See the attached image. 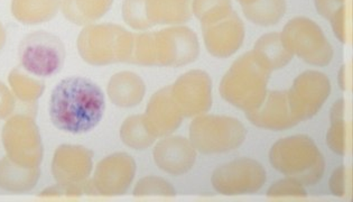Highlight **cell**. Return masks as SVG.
Instances as JSON below:
<instances>
[{
	"mask_svg": "<svg viewBox=\"0 0 353 202\" xmlns=\"http://www.w3.org/2000/svg\"><path fill=\"white\" fill-rule=\"evenodd\" d=\"M243 37V24L236 16L231 15L208 33V43L220 53L234 51Z\"/></svg>",
	"mask_w": 353,
	"mask_h": 202,
	"instance_id": "obj_4",
	"label": "cell"
},
{
	"mask_svg": "<svg viewBox=\"0 0 353 202\" xmlns=\"http://www.w3.org/2000/svg\"><path fill=\"white\" fill-rule=\"evenodd\" d=\"M284 0H256L245 7V15L254 23L261 25L274 24L284 14Z\"/></svg>",
	"mask_w": 353,
	"mask_h": 202,
	"instance_id": "obj_5",
	"label": "cell"
},
{
	"mask_svg": "<svg viewBox=\"0 0 353 202\" xmlns=\"http://www.w3.org/2000/svg\"><path fill=\"white\" fill-rule=\"evenodd\" d=\"M101 88L83 77L61 80L52 91L48 115L57 130L82 135L94 130L105 115Z\"/></svg>",
	"mask_w": 353,
	"mask_h": 202,
	"instance_id": "obj_1",
	"label": "cell"
},
{
	"mask_svg": "<svg viewBox=\"0 0 353 202\" xmlns=\"http://www.w3.org/2000/svg\"><path fill=\"white\" fill-rule=\"evenodd\" d=\"M19 58L26 72L39 78H48L55 76L63 68L65 48L55 34L37 30L21 39Z\"/></svg>",
	"mask_w": 353,
	"mask_h": 202,
	"instance_id": "obj_2",
	"label": "cell"
},
{
	"mask_svg": "<svg viewBox=\"0 0 353 202\" xmlns=\"http://www.w3.org/2000/svg\"><path fill=\"white\" fill-rule=\"evenodd\" d=\"M285 39L290 46L307 57L322 58L330 53V46L323 33L313 21L296 19L285 28Z\"/></svg>",
	"mask_w": 353,
	"mask_h": 202,
	"instance_id": "obj_3",
	"label": "cell"
}]
</instances>
